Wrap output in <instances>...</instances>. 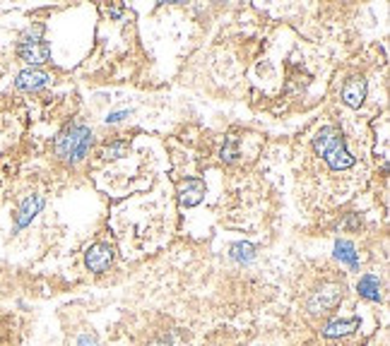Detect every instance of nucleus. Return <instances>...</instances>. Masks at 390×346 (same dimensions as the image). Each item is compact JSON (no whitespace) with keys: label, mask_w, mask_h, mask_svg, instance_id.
Instances as JSON below:
<instances>
[{"label":"nucleus","mask_w":390,"mask_h":346,"mask_svg":"<svg viewBox=\"0 0 390 346\" xmlns=\"http://www.w3.org/2000/svg\"><path fill=\"white\" fill-rule=\"evenodd\" d=\"M313 152L328 163L332 171H347V168L354 166V156L349 154L344 137L335 125H323L313 135Z\"/></svg>","instance_id":"nucleus-1"},{"label":"nucleus","mask_w":390,"mask_h":346,"mask_svg":"<svg viewBox=\"0 0 390 346\" xmlns=\"http://www.w3.org/2000/svg\"><path fill=\"white\" fill-rule=\"evenodd\" d=\"M90 147H92V130L85 123L68 125L53 140V154L63 163H70V166L83 161L87 152H90Z\"/></svg>","instance_id":"nucleus-2"},{"label":"nucleus","mask_w":390,"mask_h":346,"mask_svg":"<svg viewBox=\"0 0 390 346\" xmlns=\"http://www.w3.org/2000/svg\"><path fill=\"white\" fill-rule=\"evenodd\" d=\"M344 298V284L342 281H323L318 288H313L306 301V310L311 315H325L335 310Z\"/></svg>","instance_id":"nucleus-3"},{"label":"nucleus","mask_w":390,"mask_h":346,"mask_svg":"<svg viewBox=\"0 0 390 346\" xmlns=\"http://www.w3.org/2000/svg\"><path fill=\"white\" fill-rule=\"evenodd\" d=\"M17 55L27 63L29 67H41L51 60V43L46 39L41 41H17Z\"/></svg>","instance_id":"nucleus-4"},{"label":"nucleus","mask_w":390,"mask_h":346,"mask_svg":"<svg viewBox=\"0 0 390 346\" xmlns=\"http://www.w3.org/2000/svg\"><path fill=\"white\" fill-rule=\"evenodd\" d=\"M113 245L109 243H94L90 245V250L85 253V265L94 274H104L109 272V267L113 265Z\"/></svg>","instance_id":"nucleus-5"},{"label":"nucleus","mask_w":390,"mask_h":346,"mask_svg":"<svg viewBox=\"0 0 390 346\" xmlns=\"http://www.w3.org/2000/svg\"><path fill=\"white\" fill-rule=\"evenodd\" d=\"M369 92V82L364 75H352V77L344 80L342 85V102L349 106V109H359L367 99Z\"/></svg>","instance_id":"nucleus-6"},{"label":"nucleus","mask_w":390,"mask_h":346,"mask_svg":"<svg viewBox=\"0 0 390 346\" xmlns=\"http://www.w3.org/2000/svg\"><path fill=\"white\" fill-rule=\"evenodd\" d=\"M48 85H51V75L43 72L41 67H24L15 77V87L20 92H39Z\"/></svg>","instance_id":"nucleus-7"},{"label":"nucleus","mask_w":390,"mask_h":346,"mask_svg":"<svg viewBox=\"0 0 390 346\" xmlns=\"http://www.w3.org/2000/svg\"><path fill=\"white\" fill-rule=\"evenodd\" d=\"M41 210H43L41 195H27V198L20 202V207H17V212H15V234L17 231H22V229H27Z\"/></svg>","instance_id":"nucleus-8"},{"label":"nucleus","mask_w":390,"mask_h":346,"mask_svg":"<svg viewBox=\"0 0 390 346\" xmlns=\"http://www.w3.org/2000/svg\"><path fill=\"white\" fill-rule=\"evenodd\" d=\"M359 318H332L328 323L323 325V330H320V335L325 339H339V337H349L354 335L357 330H359Z\"/></svg>","instance_id":"nucleus-9"},{"label":"nucleus","mask_w":390,"mask_h":346,"mask_svg":"<svg viewBox=\"0 0 390 346\" xmlns=\"http://www.w3.org/2000/svg\"><path fill=\"white\" fill-rule=\"evenodd\" d=\"M203 198H205V183L200 178H186L179 183V202L184 207L200 205Z\"/></svg>","instance_id":"nucleus-10"},{"label":"nucleus","mask_w":390,"mask_h":346,"mask_svg":"<svg viewBox=\"0 0 390 346\" xmlns=\"http://www.w3.org/2000/svg\"><path fill=\"white\" fill-rule=\"evenodd\" d=\"M357 291H359L362 298L371 301V303H381L383 293H381V281L379 276L374 274H364L359 281H357Z\"/></svg>","instance_id":"nucleus-11"},{"label":"nucleus","mask_w":390,"mask_h":346,"mask_svg":"<svg viewBox=\"0 0 390 346\" xmlns=\"http://www.w3.org/2000/svg\"><path fill=\"white\" fill-rule=\"evenodd\" d=\"M335 257L339 262H344L347 267L359 269V253H357V248L352 241H344V238L335 241Z\"/></svg>","instance_id":"nucleus-12"},{"label":"nucleus","mask_w":390,"mask_h":346,"mask_svg":"<svg viewBox=\"0 0 390 346\" xmlns=\"http://www.w3.org/2000/svg\"><path fill=\"white\" fill-rule=\"evenodd\" d=\"M229 257L234 262H238V265H248V262H253L255 260V245H251V243H234L229 248Z\"/></svg>","instance_id":"nucleus-13"},{"label":"nucleus","mask_w":390,"mask_h":346,"mask_svg":"<svg viewBox=\"0 0 390 346\" xmlns=\"http://www.w3.org/2000/svg\"><path fill=\"white\" fill-rule=\"evenodd\" d=\"M130 152V144L123 142V140H116V142H109L106 147L102 149V156L106 161H113V159H123L125 154Z\"/></svg>","instance_id":"nucleus-14"},{"label":"nucleus","mask_w":390,"mask_h":346,"mask_svg":"<svg viewBox=\"0 0 390 346\" xmlns=\"http://www.w3.org/2000/svg\"><path fill=\"white\" fill-rule=\"evenodd\" d=\"M219 159H222L224 163H231L238 159V140L234 135L226 137V142L222 144V149H219Z\"/></svg>","instance_id":"nucleus-15"},{"label":"nucleus","mask_w":390,"mask_h":346,"mask_svg":"<svg viewBox=\"0 0 390 346\" xmlns=\"http://www.w3.org/2000/svg\"><path fill=\"white\" fill-rule=\"evenodd\" d=\"M43 39V24H34V27L24 29L20 34V41H41Z\"/></svg>","instance_id":"nucleus-16"},{"label":"nucleus","mask_w":390,"mask_h":346,"mask_svg":"<svg viewBox=\"0 0 390 346\" xmlns=\"http://www.w3.org/2000/svg\"><path fill=\"white\" fill-rule=\"evenodd\" d=\"M75 346H99V339L94 337V335H90V332H87V335H80V337H78V342H75Z\"/></svg>","instance_id":"nucleus-17"},{"label":"nucleus","mask_w":390,"mask_h":346,"mask_svg":"<svg viewBox=\"0 0 390 346\" xmlns=\"http://www.w3.org/2000/svg\"><path fill=\"white\" fill-rule=\"evenodd\" d=\"M147 346H174V339H172V337H167V335H159V337L149 339Z\"/></svg>","instance_id":"nucleus-18"},{"label":"nucleus","mask_w":390,"mask_h":346,"mask_svg":"<svg viewBox=\"0 0 390 346\" xmlns=\"http://www.w3.org/2000/svg\"><path fill=\"white\" fill-rule=\"evenodd\" d=\"M130 116V111H116V113H109L106 116V123H121L123 118H128Z\"/></svg>","instance_id":"nucleus-19"}]
</instances>
